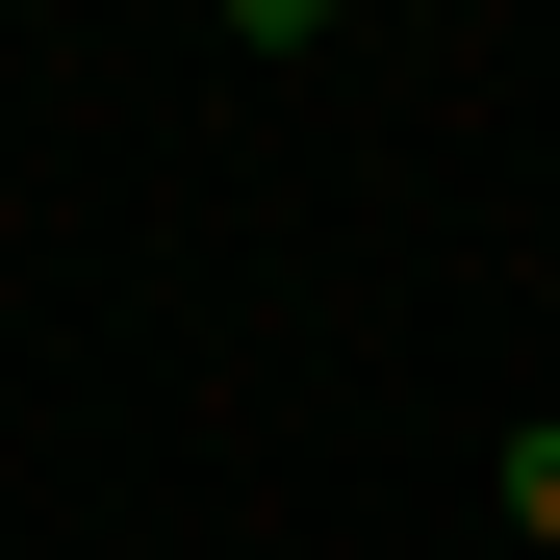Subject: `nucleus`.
Masks as SVG:
<instances>
[{"mask_svg": "<svg viewBox=\"0 0 560 560\" xmlns=\"http://www.w3.org/2000/svg\"><path fill=\"white\" fill-rule=\"evenodd\" d=\"M510 535H535V560H560V408H535V433H510Z\"/></svg>", "mask_w": 560, "mask_h": 560, "instance_id": "nucleus-1", "label": "nucleus"}]
</instances>
